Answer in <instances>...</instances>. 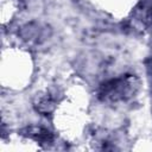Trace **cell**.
Masks as SVG:
<instances>
[{
	"label": "cell",
	"mask_w": 152,
	"mask_h": 152,
	"mask_svg": "<svg viewBox=\"0 0 152 152\" xmlns=\"http://www.w3.org/2000/svg\"><path fill=\"white\" fill-rule=\"evenodd\" d=\"M135 83L133 76H122L104 83L100 90V97L102 100L119 101L129 97L134 93Z\"/></svg>",
	"instance_id": "cell-1"
},
{
	"label": "cell",
	"mask_w": 152,
	"mask_h": 152,
	"mask_svg": "<svg viewBox=\"0 0 152 152\" xmlns=\"http://www.w3.org/2000/svg\"><path fill=\"white\" fill-rule=\"evenodd\" d=\"M27 132L31 138H33L34 140H37L39 142H48L52 139L51 133L48 129H44L42 127H30L27 129Z\"/></svg>",
	"instance_id": "cell-2"
}]
</instances>
